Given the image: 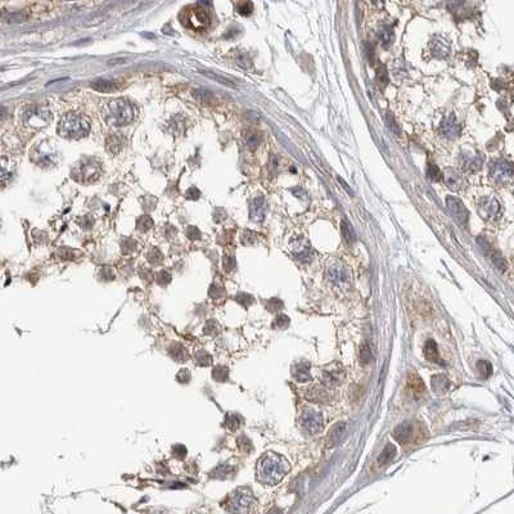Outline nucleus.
<instances>
[{"instance_id": "f257e3e1", "label": "nucleus", "mask_w": 514, "mask_h": 514, "mask_svg": "<svg viewBox=\"0 0 514 514\" xmlns=\"http://www.w3.org/2000/svg\"><path fill=\"white\" fill-rule=\"evenodd\" d=\"M291 466L284 456L275 452H266L257 462L256 477L266 486H275L290 472Z\"/></svg>"}, {"instance_id": "f03ea898", "label": "nucleus", "mask_w": 514, "mask_h": 514, "mask_svg": "<svg viewBox=\"0 0 514 514\" xmlns=\"http://www.w3.org/2000/svg\"><path fill=\"white\" fill-rule=\"evenodd\" d=\"M136 108L126 99H113L106 103L102 108V117L108 125L124 126L130 124L135 118Z\"/></svg>"}, {"instance_id": "7ed1b4c3", "label": "nucleus", "mask_w": 514, "mask_h": 514, "mask_svg": "<svg viewBox=\"0 0 514 514\" xmlns=\"http://www.w3.org/2000/svg\"><path fill=\"white\" fill-rule=\"evenodd\" d=\"M58 134L63 138L80 139L88 135L90 130L89 122L77 113H66L58 124Z\"/></svg>"}, {"instance_id": "20e7f679", "label": "nucleus", "mask_w": 514, "mask_h": 514, "mask_svg": "<svg viewBox=\"0 0 514 514\" xmlns=\"http://www.w3.org/2000/svg\"><path fill=\"white\" fill-rule=\"evenodd\" d=\"M256 505V497L247 487H241L231 493L226 508L231 514H249Z\"/></svg>"}, {"instance_id": "39448f33", "label": "nucleus", "mask_w": 514, "mask_h": 514, "mask_svg": "<svg viewBox=\"0 0 514 514\" xmlns=\"http://www.w3.org/2000/svg\"><path fill=\"white\" fill-rule=\"evenodd\" d=\"M184 14H185V18L183 21L184 26L196 30V31H203L210 23V12H208V9L202 7V4L192 7Z\"/></svg>"}, {"instance_id": "423d86ee", "label": "nucleus", "mask_w": 514, "mask_h": 514, "mask_svg": "<svg viewBox=\"0 0 514 514\" xmlns=\"http://www.w3.org/2000/svg\"><path fill=\"white\" fill-rule=\"evenodd\" d=\"M300 427L307 435H319L323 431V417L313 407H306L300 415Z\"/></svg>"}, {"instance_id": "0eeeda50", "label": "nucleus", "mask_w": 514, "mask_h": 514, "mask_svg": "<svg viewBox=\"0 0 514 514\" xmlns=\"http://www.w3.org/2000/svg\"><path fill=\"white\" fill-rule=\"evenodd\" d=\"M52 112L45 106H32L23 114L24 122L32 128H42L52 121Z\"/></svg>"}, {"instance_id": "6e6552de", "label": "nucleus", "mask_w": 514, "mask_h": 514, "mask_svg": "<svg viewBox=\"0 0 514 514\" xmlns=\"http://www.w3.org/2000/svg\"><path fill=\"white\" fill-rule=\"evenodd\" d=\"M320 378L324 386L337 387L345 380V370L338 362H332L321 369Z\"/></svg>"}, {"instance_id": "1a4fd4ad", "label": "nucleus", "mask_w": 514, "mask_h": 514, "mask_svg": "<svg viewBox=\"0 0 514 514\" xmlns=\"http://www.w3.org/2000/svg\"><path fill=\"white\" fill-rule=\"evenodd\" d=\"M100 174V167L98 163L93 161H84L76 166V169L72 171L73 178L81 183H90L98 179Z\"/></svg>"}, {"instance_id": "9d476101", "label": "nucleus", "mask_w": 514, "mask_h": 514, "mask_svg": "<svg viewBox=\"0 0 514 514\" xmlns=\"http://www.w3.org/2000/svg\"><path fill=\"white\" fill-rule=\"evenodd\" d=\"M327 278L333 286L345 287L349 284L350 275L346 268L338 261H333L327 268Z\"/></svg>"}, {"instance_id": "9b49d317", "label": "nucleus", "mask_w": 514, "mask_h": 514, "mask_svg": "<svg viewBox=\"0 0 514 514\" xmlns=\"http://www.w3.org/2000/svg\"><path fill=\"white\" fill-rule=\"evenodd\" d=\"M290 251L297 260L302 263L310 261L313 257V248L306 238L304 237H296L290 242Z\"/></svg>"}, {"instance_id": "f8f14e48", "label": "nucleus", "mask_w": 514, "mask_h": 514, "mask_svg": "<svg viewBox=\"0 0 514 514\" xmlns=\"http://www.w3.org/2000/svg\"><path fill=\"white\" fill-rule=\"evenodd\" d=\"M490 175L496 183H505L513 175V165L505 159H497L490 165Z\"/></svg>"}, {"instance_id": "ddd939ff", "label": "nucleus", "mask_w": 514, "mask_h": 514, "mask_svg": "<svg viewBox=\"0 0 514 514\" xmlns=\"http://www.w3.org/2000/svg\"><path fill=\"white\" fill-rule=\"evenodd\" d=\"M446 206H447V210L454 215V218L459 221V223H462V224H467V223H468L469 212H468L467 207L464 206V203H463L459 198L454 197V196H448V197L446 198Z\"/></svg>"}, {"instance_id": "4468645a", "label": "nucleus", "mask_w": 514, "mask_h": 514, "mask_svg": "<svg viewBox=\"0 0 514 514\" xmlns=\"http://www.w3.org/2000/svg\"><path fill=\"white\" fill-rule=\"evenodd\" d=\"M305 397L307 401L315 404H327L331 400L328 391L323 384H313L305 391Z\"/></svg>"}, {"instance_id": "2eb2a0df", "label": "nucleus", "mask_w": 514, "mask_h": 514, "mask_svg": "<svg viewBox=\"0 0 514 514\" xmlns=\"http://www.w3.org/2000/svg\"><path fill=\"white\" fill-rule=\"evenodd\" d=\"M441 133L448 139H455L460 134V125L456 121L455 114L450 112L444 117L441 122Z\"/></svg>"}, {"instance_id": "dca6fc26", "label": "nucleus", "mask_w": 514, "mask_h": 514, "mask_svg": "<svg viewBox=\"0 0 514 514\" xmlns=\"http://www.w3.org/2000/svg\"><path fill=\"white\" fill-rule=\"evenodd\" d=\"M346 432H347V425H346L345 422L335 423V425L329 429L327 440H325L327 447H335L337 445H339L342 440H343V437H345Z\"/></svg>"}, {"instance_id": "f3484780", "label": "nucleus", "mask_w": 514, "mask_h": 514, "mask_svg": "<svg viewBox=\"0 0 514 514\" xmlns=\"http://www.w3.org/2000/svg\"><path fill=\"white\" fill-rule=\"evenodd\" d=\"M431 53L437 59L446 58L450 53V42L444 36H435L431 42Z\"/></svg>"}, {"instance_id": "a211bd4d", "label": "nucleus", "mask_w": 514, "mask_h": 514, "mask_svg": "<svg viewBox=\"0 0 514 514\" xmlns=\"http://www.w3.org/2000/svg\"><path fill=\"white\" fill-rule=\"evenodd\" d=\"M499 208H500L499 202H497L495 198L485 197L481 200L478 210H480L481 216H482L483 219H487V220H489V219H493L496 216L497 212H499Z\"/></svg>"}, {"instance_id": "6ab92c4d", "label": "nucleus", "mask_w": 514, "mask_h": 514, "mask_svg": "<svg viewBox=\"0 0 514 514\" xmlns=\"http://www.w3.org/2000/svg\"><path fill=\"white\" fill-rule=\"evenodd\" d=\"M413 432H414V427L411 423L409 422H404V423H400L392 432V437L396 440L399 444L404 445L410 441L411 437H413Z\"/></svg>"}, {"instance_id": "aec40b11", "label": "nucleus", "mask_w": 514, "mask_h": 514, "mask_svg": "<svg viewBox=\"0 0 514 514\" xmlns=\"http://www.w3.org/2000/svg\"><path fill=\"white\" fill-rule=\"evenodd\" d=\"M407 387H409V390H410V392L415 399H421L425 394V383H423L421 377L418 376L415 372L410 373L407 376Z\"/></svg>"}, {"instance_id": "412c9836", "label": "nucleus", "mask_w": 514, "mask_h": 514, "mask_svg": "<svg viewBox=\"0 0 514 514\" xmlns=\"http://www.w3.org/2000/svg\"><path fill=\"white\" fill-rule=\"evenodd\" d=\"M310 362L307 361H301L296 362L293 366H292V376H293L294 380L300 383H305L311 380V374H310Z\"/></svg>"}, {"instance_id": "4be33fe9", "label": "nucleus", "mask_w": 514, "mask_h": 514, "mask_svg": "<svg viewBox=\"0 0 514 514\" xmlns=\"http://www.w3.org/2000/svg\"><path fill=\"white\" fill-rule=\"evenodd\" d=\"M431 387L432 391L438 396L445 395L447 394L448 388H450V380H448V378L445 374H436V376L432 377Z\"/></svg>"}, {"instance_id": "5701e85b", "label": "nucleus", "mask_w": 514, "mask_h": 514, "mask_svg": "<svg viewBox=\"0 0 514 514\" xmlns=\"http://www.w3.org/2000/svg\"><path fill=\"white\" fill-rule=\"evenodd\" d=\"M444 181L451 190H459L463 186V178L458 171L454 169H446L444 175Z\"/></svg>"}, {"instance_id": "b1692460", "label": "nucleus", "mask_w": 514, "mask_h": 514, "mask_svg": "<svg viewBox=\"0 0 514 514\" xmlns=\"http://www.w3.org/2000/svg\"><path fill=\"white\" fill-rule=\"evenodd\" d=\"M425 356L428 361L437 362V364H440V365H442V366L445 365V361L440 358V352H438L437 343H436L433 339H428V341L425 342Z\"/></svg>"}, {"instance_id": "393cba45", "label": "nucleus", "mask_w": 514, "mask_h": 514, "mask_svg": "<svg viewBox=\"0 0 514 514\" xmlns=\"http://www.w3.org/2000/svg\"><path fill=\"white\" fill-rule=\"evenodd\" d=\"M249 214H251V219L256 223L264 220V216H265V201L263 197H257L252 201L251 207H249Z\"/></svg>"}, {"instance_id": "a878e982", "label": "nucleus", "mask_w": 514, "mask_h": 514, "mask_svg": "<svg viewBox=\"0 0 514 514\" xmlns=\"http://www.w3.org/2000/svg\"><path fill=\"white\" fill-rule=\"evenodd\" d=\"M377 36H378V40L382 43L383 46H388L390 44H392V42H394L395 39L394 28L391 27V26H388V24H383V26H380V27L378 28Z\"/></svg>"}, {"instance_id": "bb28decb", "label": "nucleus", "mask_w": 514, "mask_h": 514, "mask_svg": "<svg viewBox=\"0 0 514 514\" xmlns=\"http://www.w3.org/2000/svg\"><path fill=\"white\" fill-rule=\"evenodd\" d=\"M395 456H396V446L394 444H387L386 447L383 448V451L380 452V458H378V464L382 467L387 466V464H390L395 459Z\"/></svg>"}, {"instance_id": "cd10ccee", "label": "nucleus", "mask_w": 514, "mask_h": 514, "mask_svg": "<svg viewBox=\"0 0 514 514\" xmlns=\"http://www.w3.org/2000/svg\"><path fill=\"white\" fill-rule=\"evenodd\" d=\"M106 147H107L108 149V152H111L112 155H116V153H118L122 149V147H124V139H122V136H120L117 134H113V135H111V136H108L107 139V142H106Z\"/></svg>"}, {"instance_id": "c85d7f7f", "label": "nucleus", "mask_w": 514, "mask_h": 514, "mask_svg": "<svg viewBox=\"0 0 514 514\" xmlns=\"http://www.w3.org/2000/svg\"><path fill=\"white\" fill-rule=\"evenodd\" d=\"M90 87H91V89L100 91V93H112L117 89V85L110 80H97Z\"/></svg>"}, {"instance_id": "c756f323", "label": "nucleus", "mask_w": 514, "mask_h": 514, "mask_svg": "<svg viewBox=\"0 0 514 514\" xmlns=\"http://www.w3.org/2000/svg\"><path fill=\"white\" fill-rule=\"evenodd\" d=\"M341 231H342V237L345 239V242L349 246L354 245L356 241L355 238V231L351 228V225L349 224L347 220H342L341 223Z\"/></svg>"}, {"instance_id": "7c9ffc66", "label": "nucleus", "mask_w": 514, "mask_h": 514, "mask_svg": "<svg viewBox=\"0 0 514 514\" xmlns=\"http://www.w3.org/2000/svg\"><path fill=\"white\" fill-rule=\"evenodd\" d=\"M463 166H464V169L476 171V170L481 169V166H482V159H481L478 156H470V157L469 156H464Z\"/></svg>"}, {"instance_id": "2f4dec72", "label": "nucleus", "mask_w": 514, "mask_h": 514, "mask_svg": "<svg viewBox=\"0 0 514 514\" xmlns=\"http://www.w3.org/2000/svg\"><path fill=\"white\" fill-rule=\"evenodd\" d=\"M201 73L204 75L206 77H208V79H212V80H215V81H218V83L223 84V85H226V87H229V88H237V85H235L231 80L226 79V77H224V76H220V75H218V73L210 72V71H201Z\"/></svg>"}, {"instance_id": "473e14b6", "label": "nucleus", "mask_w": 514, "mask_h": 514, "mask_svg": "<svg viewBox=\"0 0 514 514\" xmlns=\"http://www.w3.org/2000/svg\"><path fill=\"white\" fill-rule=\"evenodd\" d=\"M245 140L248 148L255 149V148H257V147L260 145V143H261V136L259 135V133L248 132L245 135Z\"/></svg>"}, {"instance_id": "72a5a7b5", "label": "nucleus", "mask_w": 514, "mask_h": 514, "mask_svg": "<svg viewBox=\"0 0 514 514\" xmlns=\"http://www.w3.org/2000/svg\"><path fill=\"white\" fill-rule=\"evenodd\" d=\"M477 370H478L480 376L482 377L483 380H487L489 377H491L493 372L492 365L489 361H485V360H481V361L477 362Z\"/></svg>"}, {"instance_id": "f704fd0d", "label": "nucleus", "mask_w": 514, "mask_h": 514, "mask_svg": "<svg viewBox=\"0 0 514 514\" xmlns=\"http://www.w3.org/2000/svg\"><path fill=\"white\" fill-rule=\"evenodd\" d=\"M376 77H377V83L380 84V88L386 87L387 84H388V81H390V77H388V72H387L386 66L380 65V66L378 67Z\"/></svg>"}, {"instance_id": "c9c22d12", "label": "nucleus", "mask_w": 514, "mask_h": 514, "mask_svg": "<svg viewBox=\"0 0 514 514\" xmlns=\"http://www.w3.org/2000/svg\"><path fill=\"white\" fill-rule=\"evenodd\" d=\"M491 256V260H492V263L493 265L496 266L497 269L500 270V271H505L508 268L507 265V261L501 257L500 253H497V252H492V253H490Z\"/></svg>"}, {"instance_id": "e433bc0d", "label": "nucleus", "mask_w": 514, "mask_h": 514, "mask_svg": "<svg viewBox=\"0 0 514 514\" xmlns=\"http://www.w3.org/2000/svg\"><path fill=\"white\" fill-rule=\"evenodd\" d=\"M427 176L433 181H438V180L442 178V174L440 171L437 166L433 165V163H428L427 166Z\"/></svg>"}, {"instance_id": "4c0bfd02", "label": "nucleus", "mask_w": 514, "mask_h": 514, "mask_svg": "<svg viewBox=\"0 0 514 514\" xmlns=\"http://www.w3.org/2000/svg\"><path fill=\"white\" fill-rule=\"evenodd\" d=\"M372 350H370L369 345L364 343V345L361 346V349H360V361H361L362 364H369V362L372 361Z\"/></svg>"}, {"instance_id": "58836bf2", "label": "nucleus", "mask_w": 514, "mask_h": 514, "mask_svg": "<svg viewBox=\"0 0 514 514\" xmlns=\"http://www.w3.org/2000/svg\"><path fill=\"white\" fill-rule=\"evenodd\" d=\"M136 226L140 231H147L153 226V220L149 216L144 215L142 218L138 219V223H136Z\"/></svg>"}, {"instance_id": "ea45409f", "label": "nucleus", "mask_w": 514, "mask_h": 514, "mask_svg": "<svg viewBox=\"0 0 514 514\" xmlns=\"http://www.w3.org/2000/svg\"><path fill=\"white\" fill-rule=\"evenodd\" d=\"M253 11V4L251 1H241L237 4V12L242 16H249Z\"/></svg>"}, {"instance_id": "a19ab883", "label": "nucleus", "mask_w": 514, "mask_h": 514, "mask_svg": "<svg viewBox=\"0 0 514 514\" xmlns=\"http://www.w3.org/2000/svg\"><path fill=\"white\" fill-rule=\"evenodd\" d=\"M386 121H387V125H388V128L391 129V132L394 133V134H396V135H400L401 134L400 126H399V124H397V122H396L395 117H394V116H392V114L390 113V112H387Z\"/></svg>"}, {"instance_id": "79ce46f5", "label": "nucleus", "mask_w": 514, "mask_h": 514, "mask_svg": "<svg viewBox=\"0 0 514 514\" xmlns=\"http://www.w3.org/2000/svg\"><path fill=\"white\" fill-rule=\"evenodd\" d=\"M194 98L200 100L201 103H210L212 95L210 91H206V90H194Z\"/></svg>"}, {"instance_id": "37998d69", "label": "nucleus", "mask_w": 514, "mask_h": 514, "mask_svg": "<svg viewBox=\"0 0 514 514\" xmlns=\"http://www.w3.org/2000/svg\"><path fill=\"white\" fill-rule=\"evenodd\" d=\"M235 61H237V63H238L239 66L245 67V68H248L252 65L251 58H249L248 55H247V53L245 52H239L238 54H237V57H235Z\"/></svg>"}, {"instance_id": "c03bdc74", "label": "nucleus", "mask_w": 514, "mask_h": 514, "mask_svg": "<svg viewBox=\"0 0 514 514\" xmlns=\"http://www.w3.org/2000/svg\"><path fill=\"white\" fill-rule=\"evenodd\" d=\"M226 425H228V427L230 428V429L235 431V429H238V428L241 427V418L235 414L229 415L228 421H226Z\"/></svg>"}, {"instance_id": "a18cd8bd", "label": "nucleus", "mask_w": 514, "mask_h": 514, "mask_svg": "<svg viewBox=\"0 0 514 514\" xmlns=\"http://www.w3.org/2000/svg\"><path fill=\"white\" fill-rule=\"evenodd\" d=\"M276 328L279 329H286L288 325H290V317L286 316V315H279V316L275 319V323H274Z\"/></svg>"}, {"instance_id": "49530a36", "label": "nucleus", "mask_w": 514, "mask_h": 514, "mask_svg": "<svg viewBox=\"0 0 514 514\" xmlns=\"http://www.w3.org/2000/svg\"><path fill=\"white\" fill-rule=\"evenodd\" d=\"M197 362L200 365H208L211 362V358L208 354H206L204 351H200L197 354Z\"/></svg>"}, {"instance_id": "de8ad7c7", "label": "nucleus", "mask_w": 514, "mask_h": 514, "mask_svg": "<svg viewBox=\"0 0 514 514\" xmlns=\"http://www.w3.org/2000/svg\"><path fill=\"white\" fill-rule=\"evenodd\" d=\"M186 235H188L190 239H198L201 237V233L196 226H189L188 230H186Z\"/></svg>"}, {"instance_id": "09e8293b", "label": "nucleus", "mask_w": 514, "mask_h": 514, "mask_svg": "<svg viewBox=\"0 0 514 514\" xmlns=\"http://www.w3.org/2000/svg\"><path fill=\"white\" fill-rule=\"evenodd\" d=\"M201 196L200 193V190L197 189V188H194V186H192L188 192H186L185 194V197L186 198H190V200H198Z\"/></svg>"}, {"instance_id": "8fccbe9b", "label": "nucleus", "mask_w": 514, "mask_h": 514, "mask_svg": "<svg viewBox=\"0 0 514 514\" xmlns=\"http://www.w3.org/2000/svg\"><path fill=\"white\" fill-rule=\"evenodd\" d=\"M269 310L271 311H278L282 307V302L279 300H270L269 304H268Z\"/></svg>"}]
</instances>
